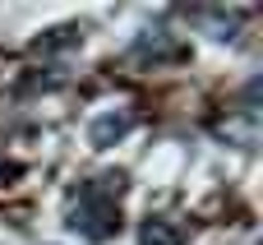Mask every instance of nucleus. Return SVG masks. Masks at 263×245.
Listing matches in <instances>:
<instances>
[{"label": "nucleus", "mask_w": 263, "mask_h": 245, "mask_svg": "<svg viewBox=\"0 0 263 245\" xmlns=\"http://www.w3.org/2000/svg\"><path fill=\"white\" fill-rule=\"evenodd\" d=\"M116 195L111 185H83L74 208H69V227L83 236V241H106L120 232V208H116Z\"/></svg>", "instance_id": "nucleus-1"}, {"label": "nucleus", "mask_w": 263, "mask_h": 245, "mask_svg": "<svg viewBox=\"0 0 263 245\" xmlns=\"http://www.w3.org/2000/svg\"><path fill=\"white\" fill-rule=\"evenodd\" d=\"M139 241H143V245H185V236H180L176 222H166V218H148Z\"/></svg>", "instance_id": "nucleus-2"}, {"label": "nucleus", "mask_w": 263, "mask_h": 245, "mask_svg": "<svg viewBox=\"0 0 263 245\" xmlns=\"http://www.w3.org/2000/svg\"><path fill=\"white\" fill-rule=\"evenodd\" d=\"M125 125H129V116H106V120H97V125H92V139H97V144H111V134L120 139V134H125Z\"/></svg>", "instance_id": "nucleus-3"}]
</instances>
